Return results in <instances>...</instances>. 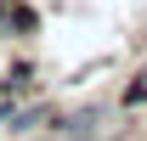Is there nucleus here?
<instances>
[{"instance_id": "nucleus-1", "label": "nucleus", "mask_w": 147, "mask_h": 141, "mask_svg": "<svg viewBox=\"0 0 147 141\" xmlns=\"http://www.w3.org/2000/svg\"><path fill=\"white\" fill-rule=\"evenodd\" d=\"M40 119H45V107H28V113H11V130H17V136H23V130H34Z\"/></svg>"}, {"instance_id": "nucleus-2", "label": "nucleus", "mask_w": 147, "mask_h": 141, "mask_svg": "<svg viewBox=\"0 0 147 141\" xmlns=\"http://www.w3.org/2000/svg\"><path fill=\"white\" fill-rule=\"evenodd\" d=\"M136 102H147V68H142V79H136Z\"/></svg>"}]
</instances>
